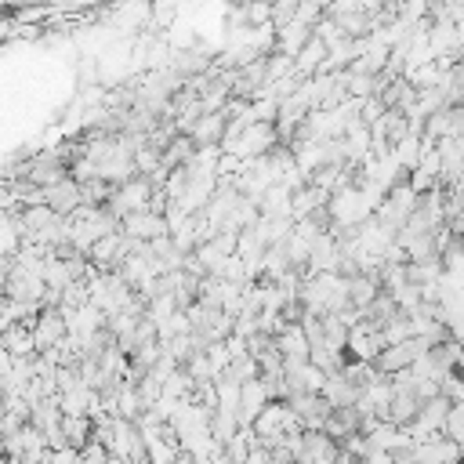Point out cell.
Returning <instances> with one entry per match:
<instances>
[{
    "mask_svg": "<svg viewBox=\"0 0 464 464\" xmlns=\"http://www.w3.org/2000/svg\"><path fill=\"white\" fill-rule=\"evenodd\" d=\"M388 348L384 334L373 326V323H359L352 334H348V359H359V362H377V355Z\"/></svg>",
    "mask_w": 464,
    "mask_h": 464,
    "instance_id": "cell-1",
    "label": "cell"
},
{
    "mask_svg": "<svg viewBox=\"0 0 464 464\" xmlns=\"http://www.w3.org/2000/svg\"><path fill=\"white\" fill-rule=\"evenodd\" d=\"M33 337H36V348H40V352L58 348V344L69 337V323H65L62 308H40V319H36Z\"/></svg>",
    "mask_w": 464,
    "mask_h": 464,
    "instance_id": "cell-2",
    "label": "cell"
},
{
    "mask_svg": "<svg viewBox=\"0 0 464 464\" xmlns=\"http://www.w3.org/2000/svg\"><path fill=\"white\" fill-rule=\"evenodd\" d=\"M123 236H130L138 243H152V239L170 236V225H167V218H156V214L141 210V214H127L123 218Z\"/></svg>",
    "mask_w": 464,
    "mask_h": 464,
    "instance_id": "cell-3",
    "label": "cell"
},
{
    "mask_svg": "<svg viewBox=\"0 0 464 464\" xmlns=\"http://www.w3.org/2000/svg\"><path fill=\"white\" fill-rule=\"evenodd\" d=\"M44 192H47V207H51L58 218H72V214L83 207V185L72 181V178H65V181L54 185V188H44Z\"/></svg>",
    "mask_w": 464,
    "mask_h": 464,
    "instance_id": "cell-4",
    "label": "cell"
},
{
    "mask_svg": "<svg viewBox=\"0 0 464 464\" xmlns=\"http://www.w3.org/2000/svg\"><path fill=\"white\" fill-rule=\"evenodd\" d=\"M420 399H417V392H395V399H392V406H388V424H395V428H410L417 417H420Z\"/></svg>",
    "mask_w": 464,
    "mask_h": 464,
    "instance_id": "cell-5",
    "label": "cell"
},
{
    "mask_svg": "<svg viewBox=\"0 0 464 464\" xmlns=\"http://www.w3.org/2000/svg\"><path fill=\"white\" fill-rule=\"evenodd\" d=\"M315 33L304 25V22H290V25H283V29H276V51H283V54H290V58H297L304 47H308V40H312Z\"/></svg>",
    "mask_w": 464,
    "mask_h": 464,
    "instance_id": "cell-6",
    "label": "cell"
},
{
    "mask_svg": "<svg viewBox=\"0 0 464 464\" xmlns=\"http://www.w3.org/2000/svg\"><path fill=\"white\" fill-rule=\"evenodd\" d=\"M323 399L330 402V410H344V406H355V402H359V388H355L344 373H337V377H326Z\"/></svg>",
    "mask_w": 464,
    "mask_h": 464,
    "instance_id": "cell-7",
    "label": "cell"
},
{
    "mask_svg": "<svg viewBox=\"0 0 464 464\" xmlns=\"http://www.w3.org/2000/svg\"><path fill=\"white\" fill-rule=\"evenodd\" d=\"M442 279H446V261H442V257L410 261V265H406V283H410V286H431V283H442Z\"/></svg>",
    "mask_w": 464,
    "mask_h": 464,
    "instance_id": "cell-8",
    "label": "cell"
},
{
    "mask_svg": "<svg viewBox=\"0 0 464 464\" xmlns=\"http://www.w3.org/2000/svg\"><path fill=\"white\" fill-rule=\"evenodd\" d=\"M381 294H384V290H381V283H377L373 276H362V272H359V276L348 279V301H352V308H359V312H366Z\"/></svg>",
    "mask_w": 464,
    "mask_h": 464,
    "instance_id": "cell-9",
    "label": "cell"
},
{
    "mask_svg": "<svg viewBox=\"0 0 464 464\" xmlns=\"http://www.w3.org/2000/svg\"><path fill=\"white\" fill-rule=\"evenodd\" d=\"M4 352H7L11 359H36V355H40L33 330H25V326H11V330H4Z\"/></svg>",
    "mask_w": 464,
    "mask_h": 464,
    "instance_id": "cell-10",
    "label": "cell"
},
{
    "mask_svg": "<svg viewBox=\"0 0 464 464\" xmlns=\"http://www.w3.org/2000/svg\"><path fill=\"white\" fill-rule=\"evenodd\" d=\"M214 395H218V410H221V413H236V417H239V406H243V384H239L236 377L221 373V377L214 381Z\"/></svg>",
    "mask_w": 464,
    "mask_h": 464,
    "instance_id": "cell-11",
    "label": "cell"
},
{
    "mask_svg": "<svg viewBox=\"0 0 464 464\" xmlns=\"http://www.w3.org/2000/svg\"><path fill=\"white\" fill-rule=\"evenodd\" d=\"M377 373L381 377H395V373H402V370H410L413 366V352L406 348V344H395V348H384L381 355H377Z\"/></svg>",
    "mask_w": 464,
    "mask_h": 464,
    "instance_id": "cell-12",
    "label": "cell"
},
{
    "mask_svg": "<svg viewBox=\"0 0 464 464\" xmlns=\"http://www.w3.org/2000/svg\"><path fill=\"white\" fill-rule=\"evenodd\" d=\"M62 431H65V442L72 450H80V453L94 442V420L91 417H65L62 420Z\"/></svg>",
    "mask_w": 464,
    "mask_h": 464,
    "instance_id": "cell-13",
    "label": "cell"
},
{
    "mask_svg": "<svg viewBox=\"0 0 464 464\" xmlns=\"http://www.w3.org/2000/svg\"><path fill=\"white\" fill-rule=\"evenodd\" d=\"M239 431H243V424H239L236 413H221V410H214V417H210V435H214L218 446H228Z\"/></svg>",
    "mask_w": 464,
    "mask_h": 464,
    "instance_id": "cell-14",
    "label": "cell"
},
{
    "mask_svg": "<svg viewBox=\"0 0 464 464\" xmlns=\"http://www.w3.org/2000/svg\"><path fill=\"white\" fill-rule=\"evenodd\" d=\"M44 283H47V290H69L72 286V276H69V268H65V261L54 254V257H47V265H44Z\"/></svg>",
    "mask_w": 464,
    "mask_h": 464,
    "instance_id": "cell-15",
    "label": "cell"
},
{
    "mask_svg": "<svg viewBox=\"0 0 464 464\" xmlns=\"http://www.w3.org/2000/svg\"><path fill=\"white\" fill-rule=\"evenodd\" d=\"M225 373H228V377H236L239 384H250V381H257V377H261V362H257V359L246 352V355L232 359V366H228Z\"/></svg>",
    "mask_w": 464,
    "mask_h": 464,
    "instance_id": "cell-16",
    "label": "cell"
},
{
    "mask_svg": "<svg viewBox=\"0 0 464 464\" xmlns=\"http://www.w3.org/2000/svg\"><path fill=\"white\" fill-rule=\"evenodd\" d=\"M384 341H388V348H395V344H406L410 337H413V326H410V319L406 315H399V319H392L384 330Z\"/></svg>",
    "mask_w": 464,
    "mask_h": 464,
    "instance_id": "cell-17",
    "label": "cell"
},
{
    "mask_svg": "<svg viewBox=\"0 0 464 464\" xmlns=\"http://www.w3.org/2000/svg\"><path fill=\"white\" fill-rule=\"evenodd\" d=\"M297 0H283V4H272V25L276 29H283V25H290V22H297Z\"/></svg>",
    "mask_w": 464,
    "mask_h": 464,
    "instance_id": "cell-18",
    "label": "cell"
},
{
    "mask_svg": "<svg viewBox=\"0 0 464 464\" xmlns=\"http://www.w3.org/2000/svg\"><path fill=\"white\" fill-rule=\"evenodd\" d=\"M174 18H178V7H174V4H156V7H152V25H149V29H160V25L170 29Z\"/></svg>",
    "mask_w": 464,
    "mask_h": 464,
    "instance_id": "cell-19",
    "label": "cell"
},
{
    "mask_svg": "<svg viewBox=\"0 0 464 464\" xmlns=\"http://www.w3.org/2000/svg\"><path fill=\"white\" fill-rule=\"evenodd\" d=\"M359 464H399V460H395V453H388V450H373V453H366Z\"/></svg>",
    "mask_w": 464,
    "mask_h": 464,
    "instance_id": "cell-20",
    "label": "cell"
},
{
    "mask_svg": "<svg viewBox=\"0 0 464 464\" xmlns=\"http://www.w3.org/2000/svg\"><path fill=\"white\" fill-rule=\"evenodd\" d=\"M246 464H276V460H272V450L257 442V446L250 450V457H246Z\"/></svg>",
    "mask_w": 464,
    "mask_h": 464,
    "instance_id": "cell-21",
    "label": "cell"
}]
</instances>
